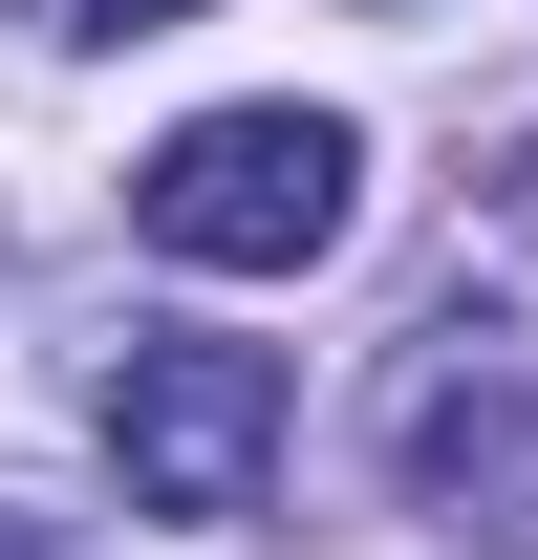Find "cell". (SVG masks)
Returning <instances> with one entry per match:
<instances>
[{"mask_svg":"<svg viewBox=\"0 0 538 560\" xmlns=\"http://www.w3.org/2000/svg\"><path fill=\"white\" fill-rule=\"evenodd\" d=\"M344 215H366V130H344V108H195V130L130 173V237L195 259V280H302Z\"/></svg>","mask_w":538,"mask_h":560,"instance_id":"1","label":"cell"},{"mask_svg":"<svg viewBox=\"0 0 538 560\" xmlns=\"http://www.w3.org/2000/svg\"><path fill=\"white\" fill-rule=\"evenodd\" d=\"M108 475H130L151 517H259V475H280V346L130 324V366H108Z\"/></svg>","mask_w":538,"mask_h":560,"instance_id":"2","label":"cell"},{"mask_svg":"<svg viewBox=\"0 0 538 560\" xmlns=\"http://www.w3.org/2000/svg\"><path fill=\"white\" fill-rule=\"evenodd\" d=\"M409 495H431L453 539L538 560V388L517 366H431V388H409Z\"/></svg>","mask_w":538,"mask_h":560,"instance_id":"3","label":"cell"},{"mask_svg":"<svg viewBox=\"0 0 538 560\" xmlns=\"http://www.w3.org/2000/svg\"><path fill=\"white\" fill-rule=\"evenodd\" d=\"M44 44H151V22H195V0H22Z\"/></svg>","mask_w":538,"mask_h":560,"instance_id":"4","label":"cell"},{"mask_svg":"<svg viewBox=\"0 0 538 560\" xmlns=\"http://www.w3.org/2000/svg\"><path fill=\"white\" fill-rule=\"evenodd\" d=\"M0 560H44V539H22V517H0Z\"/></svg>","mask_w":538,"mask_h":560,"instance_id":"5","label":"cell"},{"mask_svg":"<svg viewBox=\"0 0 538 560\" xmlns=\"http://www.w3.org/2000/svg\"><path fill=\"white\" fill-rule=\"evenodd\" d=\"M517 215H538V173H517Z\"/></svg>","mask_w":538,"mask_h":560,"instance_id":"6","label":"cell"}]
</instances>
